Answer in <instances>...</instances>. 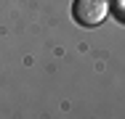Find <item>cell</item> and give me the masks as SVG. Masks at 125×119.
I'll return each mask as SVG.
<instances>
[{
	"label": "cell",
	"mask_w": 125,
	"mask_h": 119,
	"mask_svg": "<svg viewBox=\"0 0 125 119\" xmlns=\"http://www.w3.org/2000/svg\"><path fill=\"white\" fill-rule=\"evenodd\" d=\"M72 13H75L77 24L83 26H99L109 13V3L106 0H75Z\"/></svg>",
	"instance_id": "6da1fadb"
},
{
	"label": "cell",
	"mask_w": 125,
	"mask_h": 119,
	"mask_svg": "<svg viewBox=\"0 0 125 119\" xmlns=\"http://www.w3.org/2000/svg\"><path fill=\"white\" fill-rule=\"evenodd\" d=\"M109 11L125 24V0H109Z\"/></svg>",
	"instance_id": "7a4b0ae2"
}]
</instances>
